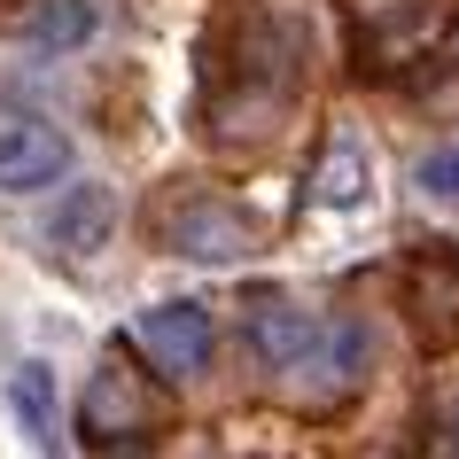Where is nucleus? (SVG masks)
<instances>
[{"mask_svg": "<svg viewBox=\"0 0 459 459\" xmlns=\"http://www.w3.org/2000/svg\"><path fill=\"white\" fill-rule=\"evenodd\" d=\"M133 342L148 351L156 382H195V374H211L218 319H211V304H195V296H171V304H148V312L133 319Z\"/></svg>", "mask_w": 459, "mask_h": 459, "instance_id": "2", "label": "nucleus"}, {"mask_svg": "<svg viewBox=\"0 0 459 459\" xmlns=\"http://www.w3.org/2000/svg\"><path fill=\"white\" fill-rule=\"evenodd\" d=\"M164 242L195 265H242L249 249H257V226H249L226 195H187L179 211L164 218Z\"/></svg>", "mask_w": 459, "mask_h": 459, "instance_id": "5", "label": "nucleus"}, {"mask_svg": "<svg viewBox=\"0 0 459 459\" xmlns=\"http://www.w3.org/2000/svg\"><path fill=\"white\" fill-rule=\"evenodd\" d=\"M366 203V148H327L312 171V211H359Z\"/></svg>", "mask_w": 459, "mask_h": 459, "instance_id": "11", "label": "nucleus"}, {"mask_svg": "<svg viewBox=\"0 0 459 459\" xmlns=\"http://www.w3.org/2000/svg\"><path fill=\"white\" fill-rule=\"evenodd\" d=\"M444 459H459V429H452V444H444Z\"/></svg>", "mask_w": 459, "mask_h": 459, "instance_id": "13", "label": "nucleus"}, {"mask_svg": "<svg viewBox=\"0 0 459 459\" xmlns=\"http://www.w3.org/2000/svg\"><path fill=\"white\" fill-rule=\"evenodd\" d=\"M8 412H16V429L31 436L39 459H63V405H55V366L48 359H24L8 374Z\"/></svg>", "mask_w": 459, "mask_h": 459, "instance_id": "9", "label": "nucleus"}, {"mask_svg": "<svg viewBox=\"0 0 459 459\" xmlns=\"http://www.w3.org/2000/svg\"><path fill=\"white\" fill-rule=\"evenodd\" d=\"M78 436L94 459H148L171 436V397L148 389V374H133L125 351L86 374V397H78Z\"/></svg>", "mask_w": 459, "mask_h": 459, "instance_id": "1", "label": "nucleus"}, {"mask_svg": "<svg viewBox=\"0 0 459 459\" xmlns=\"http://www.w3.org/2000/svg\"><path fill=\"white\" fill-rule=\"evenodd\" d=\"M366 366H374L366 327L359 319H327V327H312V342H304V359L289 374H296V397L304 405H342V397L366 389Z\"/></svg>", "mask_w": 459, "mask_h": 459, "instance_id": "4", "label": "nucleus"}, {"mask_svg": "<svg viewBox=\"0 0 459 459\" xmlns=\"http://www.w3.org/2000/svg\"><path fill=\"white\" fill-rule=\"evenodd\" d=\"M101 31V8L94 0H39L24 16V48H39V55H71V48H86Z\"/></svg>", "mask_w": 459, "mask_h": 459, "instance_id": "10", "label": "nucleus"}, {"mask_svg": "<svg viewBox=\"0 0 459 459\" xmlns=\"http://www.w3.org/2000/svg\"><path fill=\"white\" fill-rule=\"evenodd\" d=\"M312 327H319V319L296 312V296H281V289H257V296H249V312H242V342H249V359L265 366V374H289V366L304 359Z\"/></svg>", "mask_w": 459, "mask_h": 459, "instance_id": "6", "label": "nucleus"}, {"mask_svg": "<svg viewBox=\"0 0 459 459\" xmlns=\"http://www.w3.org/2000/svg\"><path fill=\"white\" fill-rule=\"evenodd\" d=\"M405 312L429 351H459V242H420L405 257Z\"/></svg>", "mask_w": 459, "mask_h": 459, "instance_id": "3", "label": "nucleus"}, {"mask_svg": "<svg viewBox=\"0 0 459 459\" xmlns=\"http://www.w3.org/2000/svg\"><path fill=\"white\" fill-rule=\"evenodd\" d=\"M109 234H117V187H101V179L71 187L48 218V242L63 257H94V249H109Z\"/></svg>", "mask_w": 459, "mask_h": 459, "instance_id": "8", "label": "nucleus"}, {"mask_svg": "<svg viewBox=\"0 0 459 459\" xmlns=\"http://www.w3.org/2000/svg\"><path fill=\"white\" fill-rule=\"evenodd\" d=\"M420 179H429L436 195H459V148H444V156H429V164H420Z\"/></svg>", "mask_w": 459, "mask_h": 459, "instance_id": "12", "label": "nucleus"}, {"mask_svg": "<svg viewBox=\"0 0 459 459\" xmlns=\"http://www.w3.org/2000/svg\"><path fill=\"white\" fill-rule=\"evenodd\" d=\"M63 171H71V141H63L55 125L24 117V125L0 133V195H39V187H55Z\"/></svg>", "mask_w": 459, "mask_h": 459, "instance_id": "7", "label": "nucleus"}]
</instances>
